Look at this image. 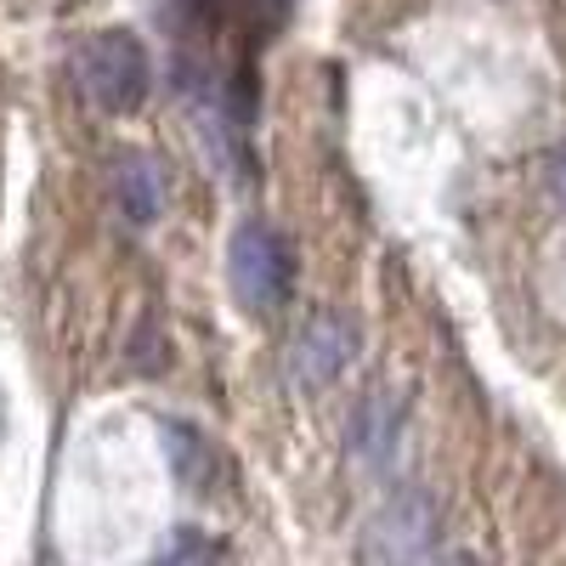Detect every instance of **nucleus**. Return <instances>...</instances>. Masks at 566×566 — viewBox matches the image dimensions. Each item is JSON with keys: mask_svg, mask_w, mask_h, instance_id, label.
Returning <instances> with one entry per match:
<instances>
[{"mask_svg": "<svg viewBox=\"0 0 566 566\" xmlns=\"http://www.w3.org/2000/svg\"><path fill=\"white\" fill-rule=\"evenodd\" d=\"M148 80H154L148 45H142L130 29L85 34L74 45V57H69V85L80 91V103L97 108V114H130L142 97H148Z\"/></svg>", "mask_w": 566, "mask_h": 566, "instance_id": "nucleus-1", "label": "nucleus"}, {"mask_svg": "<svg viewBox=\"0 0 566 566\" xmlns=\"http://www.w3.org/2000/svg\"><path fill=\"white\" fill-rule=\"evenodd\" d=\"M227 290L250 317H272L283 312V301L295 295V255H290V239L250 216L232 227V244H227Z\"/></svg>", "mask_w": 566, "mask_h": 566, "instance_id": "nucleus-2", "label": "nucleus"}, {"mask_svg": "<svg viewBox=\"0 0 566 566\" xmlns=\"http://www.w3.org/2000/svg\"><path fill=\"white\" fill-rule=\"evenodd\" d=\"M363 555H380V560H419V555H437V510L424 493H397L368 527Z\"/></svg>", "mask_w": 566, "mask_h": 566, "instance_id": "nucleus-3", "label": "nucleus"}, {"mask_svg": "<svg viewBox=\"0 0 566 566\" xmlns=\"http://www.w3.org/2000/svg\"><path fill=\"white\" fill-rule=\"evenodd\" d=\"M357 357V328L352 317H335V312H323L301 328V340H295V374L306 386H328V380H340V374L352 368Z\"/></svg>", "mask_w": 566, "mask_h": 566, "instance_id": "nucleus-4", "label": "nucleus"}, {"mask_svg": "<svg viewBox=\"0 0 566 566\" xmlns=\"http://www.w3.org/2000/svg\"><path fill=\"white\" fill-rule=\"evenodd\" d=\"M108 181H114V205L125 210L130 227H154L165 216V205H170V176H165V165L154 154H136V148L119 154Z\"/></svg>", "mask_w": 566, "mask_h": 566, "instance_id": "nucleus-5", "label": "nucleus"}, {"mask_svg": "<svg viewBox=\"0 0 566 566\" xmlns=\"http://www.w3.org/2000/svg\"><path fill=\"white\" fill-rule=\"evenodd\" d=\"M397 431H402V408L391 397H368L357 413H352V453H363L374 470L391 464L397 453Z\"/></svg>", "mask_w": 566, "mask_h": 566, "instance_id": "nucleus-6", "label": "nucleus"}, {"mask_svg": "<svg viewBox=\"0 0 566 566\" xmlns=\"http://www.w3.org/2000/svg\"><path fill=\"white\" fill-rule=\"evenodd\" d=\"M165 431V453H170V464H176V476H181V488H205L210 476H221V453L210 448V437L205 431H193V424H181V419H165L159 424Z\"/></svg>", "mask_w": 566, "mask_h": 566, "instance_id": "nucleus-7", "label": "nucleus"}, {"mask_svg": "<svg viewBox=\"0 0 566 566\" xmlns=\"http://www.w3.org/2000/svg\"><path fill=\"white\" fill-rule=\"evenodd\" d=\"M154 555H159V560H221L227 544L210 538V533H199V527H176V538H165Z\"/></svg>", "mask_w": 566, "mask_h": 566, "instance_id": "nucleus-8", "label": "nucleus"}, {"mask_svg": "<svg viewBox=\"0 0 566 566\" xmlns=\"http://www.w3.org/2000/svg\"><path fill=\"white\" fill-rule=\"evenodd\" d=\"M544 181H549V193L566 205V142H560V148H549V159H544Z\"/></svg>", "mask_w": 566, "mask_h": 566, "instance_id": "nucleus-9", "label": "nucleus"}, {"mask_svg": "<svg viewBox=\"0 0 566 566\" xmlns=\"http://www.w3.org/2000/svg\"><path fill=\"white\" fill-rule=\"evenodd\" d=\"M272 7H283V0H272Z\"/></svg>", "mask_w": 566, "mask_h": 566, "instance_id": "nucleus-10", "label": "nucleus"}]
</instances>
